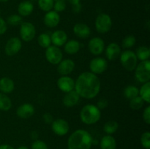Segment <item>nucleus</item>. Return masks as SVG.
I'll return each instance as SVG.
<instances>
[{
  "instance_id": "ea45409f",
  "label": "nucleus",
  "mask_w": 150,
  "mask_h": 149,
  "mask_svg": "<svg viewBox=\"0 0 150 149\" xmlns=\"http://www.w3.org/2000/svg\"><path fill=\"white\" fill-rule=\"evenodd\" d=\"M7 29V25L5 20L0 17V35L4 34Z\"/></svg>"
},
{
  "instance_id": "cd10ccee",
  "label": "nucleus",
  "mask_w": 150,
  "mask_h": 149,
  "mask_svg": "<svg viewBox=\"0 0 150 149\" xmlns=\"http://www.w3.org/2000/svg\"><path fill=\"white\" fill-rule=\"evenodd\" d=\"M118 128V123L116 121H113V120L107 121L103 126L104 131H105L107 134H109V135L114 134V133L117 131Z\"/></svg>"
},
{
  "instance_id": "0eeeda50",
  "label": "nucleus",
  "mask_w": 150,
  "mask_h": 149,
  "mask_svg": "<svg viewBox=\"0 0 150 149\" xmlns=\"http://www.w3.org/2000/svg\"><path fill=\"white\" fill-rule=\"evenodd\" d=\"M45 58L48 62L56 65L62 60L63 53L59 47L55 45H50L45 51Z\"/></svg>"
},
{
  "instance_id": "412c9836",
  "label": "nucleus",
  "mask_w": 150,
  "mask_h": 149,
  "mask_svg": "<svg viewBox=\"0 0 150 149\" xmlns=\"http://www.w3.org/2000/svg\"><path fill=\"white\" fill-rule=\"evenodd\" d=\"M34 10L33 3L31 1H21L18 7V12L19 15L22 17H26L32 14Z\"/></svg>"
},
{
  "instance_id": "39448f33",
  "label": "nucleus",
  "mask_w": 150,
  "mask_h": 149,
  "mask_svg": "<svg viewBox=\"0 0 150 149\" xmlns=\"http://www.w3.org/2000/svg\"><path fill=\"white\" fill-rule=\"evenodd\" d=\"M135 75L140 83H144L150 80V61H142L135 69Z\"/></svg>"
},
{
  "instance_id": "6e6552de",
  "label": "nucleus",
  "mask_w": 150,
  "mask_h": 149,
  "mask_svg": "<svg viewBox=\"0 0 150 149\" xmlns=\"http://www.w3.org/2000/svg\"><path fill=\"white\" fill-rule=\"evenodd\" d=\"M36 34L35 26L29 22H22L20 27V36L25 42H30L35 38Z\"/></svg>"
},
{
  "instance_id": "5701e85b",
  "label": "nucleus",
  "mask_w": 150,
  "mask_h": 149,
  "mask_svg": "<svg viewBox=\"0 0 150 149\" xmlns=\"http://www.w3.org/2000/svg\"><path fill=\"white\" fill-rule=\"evenodd\" d=\"M100 146V149H116L117 142L113 136L107 134L102 137Z\"/></svg>"
},
{
  "instance_id": "ddd939ff",
  "label": "nucleus",
  "mask_w": 150,
  "mask_h": 149,
  "mask_svg": "<svg viewBox=\"0 0 150 149\" xmlns=\"http://www.w3.org/2000/svg\"><path fill=\"white\" fill-rule=\"evenodd\" d=\"M57 86L63 92L70 91L74 90L75 81L72 77L67 75H62L57 80Z\"/></svg>"
},
{
  "instance_id": "f257e3e1",
  "label": "nucleus",
  "mask_w": 150,
  "mask_h": 149,
  "mask_svg": "<svg viewBox=\"0 0 150 149\" xmlns=\"http://www.w3.org/2000/svg\"><path fill=\"white\" fill-rule=\"evenodd\" d=\"M100 81L98 76L91 72L81 73L75 81V91L84 99L96 97L100 91Z\"/></svg>"
},
{
  "instance_id": "dca6fc26",
  "label": "nucleus",
  "mask_w": 150,
  "mask_h": 149,
  "mask_svg": "<svg viewBox=\"0 0 150 149\" xmlns=\"http://www.w3.org/2000/svg\"><path fill=\"white\" fill-rule=\"evenodd\" d=\"M75 69V63L72 59L62 60L58 64L57 71L62 75L70 74Z\"/></svg>"
},
{
  "instance_id": "1a4fd4ad",
  "label": "nucleus",
  "mask_w": 150,
  "mask_h": 149,
  "mask_svg": "<svg viewBox=\"0 0 150 149\" xmlns=\"http://www.w3.org/2000/svg\"><path fill=\"white\" fill-rule=\"evenodd\" d=\"M108 68V62L106 60L101 57H97L91 60L89 63V70L91 72L95 74L103 73Z\"/></svg>"
},
{
  "instance_id": "f03ea898",
  "label": "nucleus",
  "mask_w": 150,
  "mask_h": 149,
  "mask_svg": "<svg viewBox=\"0 0 150 149\" xmlns=\"http://www.w3.org/2000/svg\"><path fill=\"white\" fill-rule=\"evenodd\" d=\"M92 145V135L84 129L76 130L67 140L68 149H90Z\"/></svg>"
},
{
  "instance_id": "de8ad7c7",
  "label": "nucleus",
  "mask_w": 150,
  "mask_h": 149,
  "mask_svg": "<svg viewBox=\"0 0 150 149\" xmlns=\"http://www.w3.org/2000/svg\"><path fill=\"white\" fill-rule=\"evenodd\" d=\"M8 1V0H0V1H1V2H6V1Z\"/></svg>"
},
{
  "instance_id": "20e7f679",
  "label": "nucleus",
  "mask_w": 150,
  "mask_h": 149,
  "mask_svg": "<svg viewBox=\"0 0 150 149\" xmlns=\"http://www.w3.org/2000/svg\"><path fill=\"white\" fill-rule=\"evenodd\" d=\"M120 62L122 67L127 71H133L138 64V58L136 53L130 50L121 53L120 56Z\"/></svg>"
},
{
  "instance_id": "e433bc0d",
  "label": "nucleus",
  "mask_w": 150,
  "mask_h": 149,
  "mask_svg": "<svg viewBox=\"0 0 150 149\" xmlns=\"http://www.w3.org/2000/svg\"><path fill=\"white\" fill-rule=\"evenodd\" d=\"M32 149H48L46 143L40 140H36L32 143Z\"/></svg>"
},
{
  "instance_id": "a211bd4d",
  "label": "nucleus",
  "mask_w": 150,
  "mask_h": 149,
  "mask_svg": "<svg viewBox=\"0 0 150 149\" xmlns=\"http://www.w3.org/2000/svg\"><path fill=\"white\" fill-rule=\"evenodd\" d=\"M80 99V96L78 94L77 92L74 90L67 92L64 96L62 102L64 105L67 108H72L78 104Z\"/></svg>"
},
{
  "instance_id": "c03bdc74",
  "label": "nucleus",
  "mask_w": 150,
  "mask_h": 149,
  "mask_svg": "<svg viewBox=\"0 0 150 149\" xmlns=\"http://www.w3.org/2000/svg\"><path fill=\"white\" fill-rule=\"evenodd\" d=\"M38 134L37 131H32V133H31V138L32 139V140H38Z\"/></svg>"
},
{
  "instance_id": "423d86ee",
  "label": "nucleus",
  "mask_w": 150,
  "mask_h": 149,
  "mask_svg": "<svg viewBox=\"0 0 150 149\" xmlns=\"http://www.w3.org/2000/svg\"><path fill=\"white\" fill-rule=\"evenodd\" d=\"M95 29L100 34H105L109 32L112 26V20L108 14L101 13L95 19Z\"/></svg>"
},
{
  "instance_id": "f8f14e48",
  "label": "nucleus",
  "mask_w": 150,
  "mask_h": 149,
  "mask_svg": "<svg viewBox=\"0 0 150 149\" xmlns=\"http://www.w3.org/2000/svg\"><path fill=\"white\" fill-rule=\"evenodd\" d=\"M88 48L89 52L95 56L102 53L105 48V42L100 37H93L88 43Z\"/></svg>"
},
{
  "instance_id": "473e14b6",
  "label": "nucleus",
  "mask_w": 150,
  "mask_h": 149,
  "mask_svg": "<svg viewBox=\"0 0 150 149\" xmlns=\"http://www.w3.org/2000/svg\"><path fill=\"white\" fill-rule=\"evenodd\" d=\"M136 39L133 35H127L123 39L122 47L124 48H130L135 45Z\"/></svg>"
},
{
  "instance_id": "9d476101",
  "label": "nucleus",
  "mask_w": 150,
  "mask_h": 149,
  "mask_svg": "<svg viewBox=\"0 0 150 149\" xmlns=\"http://www.w3.org/2000/svg\"><path fill=\"white\" fill-rule=\"evenodd\" d=\"M51 128L53 131L58 136H64L68 133L70 127L67 121L62 118H58L51 123Z\"/></svg>"
},
{
  "instance_id": "79ce46f5",
  "label": "nucleus",
  "mask_w": 150,
  "mask_h": 149,
  "mask_svg": "<svg viewBox=\"0 0 150 149\" xmlns=\"http://www.w3.org/2000/svg\"><path fill=\"white\" fill-rule=\"evenodd\" d=\"M72 7H73V11L76 13H80L81 10V8H82V6H81V4L80 2L77 3V4H73V5H72Z\"/></svg>"
},
{
  "instance_id": "7ed1b4c3",
  "label": "nucleus",
  "mask_w": 150,
  "mask_h": 149,
  "mask_svg": "<svg viewBox=\"0 0 150 149\" xmlns=\"http://www.w3.org/2000/svg\"><path fill=\"white\" fill-rule=\"evenodd\" d=\"M101 117L100 110L96 105H86L82 108L80 112V118L82 122L87 125L96 124Z\"/></svg>"
},
{
  "instance_id": "b1692460",
  "label": "nucleus",
  "mask_w": 150,
  "mask_h": 149,
  "mask_svg": "<svg viewBox=\"0 0 150 149\" xmlns=\"http://www.w3.org/2000/svg\"><path fill=\"white\" fill-rule=\"evenodd\" d=\"M64 45V51L70 55L77 53L81 49L80 42L75 39H70V40L67 41Z\"/></svg>"
},
{
  "instance_id": "49530a36",
  "label": "nucleus",
  "mask_w": 150,
  "mask_h": 149,
  "mask_svg": "<svg viewBox=\"0 0 150 149\" xmlns=\"http://www.w3.org/2000/svg\"><path fill=\"white\" fill-rule=\"evenodd\" d=\"M18 149H29V148H28L27 147H26V146H20Z\"/></svg>"
},
{
  "instance_id": "aec40b11",
  "label": "nucleus",
  "mask_w": 150,
  "mask_h": 149,
  "mask_svg": "<svg viewBox=\"0 0 150 149\" xmlns=\"http://www.w3.org/2000/svg\"><path fill=\"white\" fill-rule=\"evenodd\" d=\"M73 32L79 38L86 39L90 36V28L86 24L83 23H76L73 27Z\"/></svg>"
},
{
  "instance_id": "6ab92c4d",
  "label": "nucleus",
  "mask_w": 150,
  "mask_h": 149,
  "mask_svg": "<svg viewBox=\"0 0 150 149\" xmlns=\"http://www.w3.org/2000/svg\"><path fill=\"white\" fill-rule=\"evenodd\" d=\"M51 40L55 46L61 47L67 41V35L64 31L57 30L51 34Z\"/></svg>"
},
{
  "instance_id": "7c9ffc66",
  "label": "nucleus",
  "mask_w": 150,
  "mask_h": 149,
  "mask_svg": "<svg viewBox=\"0 0 150 149\" xmlns=\"http://www.w3.org/2000/svg\"><path fill=\"white\" fill-rule=\"evenodd\" d=\"M144 103V101L139 96L130 99V107L132 110H140L143 107Z\"/></svg>"
},
{
  "instance_id": "c9c22d12",
  "label": "nucleus",
  "mask_w": 150,
  "mask_h": 149,
  "mask_svg": "<svg viewBox=\"0 0 150 149\" xmlns=\"http://www.w3.org/2000/svg\"><path fill=\"white\" fill-rule=\"evenodd\" d=\"M54 11L57 13H60V12L64 11L66 9V2L65 1H55L54 3Z\"/></svg>"
},
{
  "instance_id": "58836bf2",
  "label": "nucleus",
  "mask_w": 150,
  "mask_h": 149,
  "mask_svg": "<svg viewBox=\"0 0 150 149\" xmlns=\"http://www.w3.org/2000/svg\"><path fill=\"white\" fill-rule=\"evenodd\" d=\"M108 100H107L106 99H105V98H102V99L98 100L96 106L98 107L100 110H102V109H105V108L108 106Z\"/></svg>"
},
{
  "instance_id": "4468645a",
  "label": "nucleus",
  "mask_w": 150,
  "mask_h": 149,
  "mask_svg": "<svg viewBox=\"0 0 150 149\" xmlns=\"http://www.w3.org/2000/svg\"><path fill=\"white\" fill-rule=\"evenodd\" d=\"M60 21V16L58 13L54 10L47 12L43 18L44 24L49 28H54L58 26Z\"/></svg>"
},
{
  "instance_id": "4be33fe9",
  "label": "nucleus",
  "mask_w": 150,
  "mask_h": 149,
  "mask_svg": "<svg viewBox=\"0 0 150 149\" xmlns=\"http://www.w3.org/2000/svg\"><path fill=\"white\" fill-rule=\"evenodd\" d=\"M15 89V83L11 78L4 77L0 79V91L1 93H10Z\"/></svg>"
},
{
  "instance_id": "a18cd8bd",
  "label": "nucleus",
  "mask_w": 150,
  "mask_h": 149,
  "mask_svg": "<svg viewBox=\"0 0 150 149\" xmlns=\"http://www.w3.org/2000/svg\"><path fill=\"white\" fill-rule=\"evenodd\" d=\"M68 1L73 5V4H77V3L80 2V0H68Z\"/></svg>"
},
{
  "instance_id": "f704fd0d",
  "label": "nucleus",
  "mask_w": 150,
  "mask_h": 149,
  "mask_svg": "<svg viewBox=\"0 0 150 149\" xmlns=\"http://www.w3.org/2000/svg\"><path fill=\"white\" fill-rule=\"evenodd\" d=\"M141 143L145 149L150 148V133L149 131H145L141 137Z\"/></svg>"
},
{
  "instance_id": "c756f323",
  "label": "nucleus",
  "mask_w": 150,
  "mask_h": 149,
  "mask_svg": "<svg viewBox=\"0 0 150 149\" xmlns=\"http://www.w3.org/2000/svg\"><path fill=\"white\" fill-rule=\"evenodd\" d=\"M38 44L40 47L43 48H47L51 45V36L48 35V34L42 33L39 35L38 38Z\"/></svg>"
},
{
  "instance_id": "4c0bfd02",
  "label": "nucleus",
  "mask_w": 150,
  "mask_h": 149,
  "mask_svg": "<svg viewBox=\"0 0 150 149\" xmlns=\"http://www.w3.org/2000/svg\"><path fill=\"white\" fill-rule=\"evenodd\" d=\"M143 119L144 121L146 124H150V107L147 106L145 108L144 111L143 112Z\"/></svg>"
},
{
  "instance_id": "2f4dec72",
  "label": "nucleus",
  "mask_w": 150,
  "mask_h": 149,
  "mask_svg": "<svg viewBox=\"0 0 150 149\" xmlns=\"http://www.w3.org/2000/svg\"><path fill=\"white\" fill-rule=\"evenodd\" d=\"M54 0H38V6L44 12L51 10L54 7Z\"/></svg>"
},
{
  "instance_id": "2eb2a0df",
  "label": "nucleus",
  "mask_w": 150,
  "mask_h": 149,
  "mask_svg": "<svg viewBox=\"0 0 150 149\" xmlns=\"http://www.w3.org/2000/svg\"><path fill=\"white\" fill-rule=\"evenodd\" d=\"M16 114L18 116L23 119L29 118L35 114V108L30 103H24L17 108Z\"/></svg>"
},
{
  "instance_id": "bb28decb",
  "label": "nucleus",
  "mask_w": 150,
  "mask_h": 149,
  "mask_svg": "<svg viewBox=\"0 0 150 149\" xmlns=\"http://www.w3.org/2000/svg\"><path fill=\"white\" fill-rule=\"evenodd\" d=\"M12 108V101L6 93L0 92V110L8 111Z\"/></svg>"
},
{
  "instance_id": "72a5a7b5",
  "label": "nucleus",
  "mask_w": 150,
  "mask_h": 149,
  "mask_svg": "<svg viewBox=\"0 0 150 149\" xmlns=\"http://www.w3.org/2000/svg\"><path fill=\"white\" fill-rule=\"evenodd\" d=\"M22 20L23 19L21 16L19 15L13 14L7 18V23L11 26H18L19 24H21Z\"/></svg>"
},
{
  "instance_id": "a19ab883",
  "label": "nucleus",
  "mask_w": 150,
  "mask_h": 149,
  "mask_svg": "<svg viewBox=\"0 0 150 149\" xmlns=\"http://www.w3.org/2000/svg\"><path fill=\"white\" fill-rule=\"evenodd\" d=\"M42 118H43L44 122L46 123V124H51L54 121V118H53V116L50 113H45L42 116Z\"/></svg>"
},
{
  "instance_id": "09e8293b",
  "label": "nucleus",
  "mask_w": 150,
  "mask_h": 149,
  "mask_svg": "<svg viewBox=\"0 0 150 149\" xmlns=\"http://www.w3.org/2000/svg\"><path fill=\"white\" fill-rule=\"evenodd\" d=\"M54 1H65V0H54Z\"/></svg>"
},
{
  "instance_id": "c85d7f7f",
  "label": "nucleus",
  "mask_w": 150,
  "mask_h": 149,
  "mask_svg": "<svg viewBox=\"0 0 150 149\" xmlns=\"http://www.w3.org/2000/svg\"><path fill=\"white\" fill-rule=\"evenodd\" d=\"M139 89L135 86H132V85L127 86L124 90L125 97L127 98V99H133V98L139 96Z\"/></svg>"
},
{
  "instance_id": "37998d69",
  "label": "nucleus",
  "mask_w": 150,
  "mask_h": 149,
  "mask_svg": "<svg viewBox=\"0 0 150 149\" xmlns=\"http://www.w3.org/2000/svg\"><path fill=\"white\" fill-rule=\"evenodd\" d=\"M0 149H14L13 147L7 144H2L0 145Z\"/></svg>"
},
{
  "instance_id": "a878e982",
  "label": "nucleus",
  "mask_w": 150,
  "mask_h": 149,
  "mask_svg": "<svg viewBox=\"0 0 150 149\" xmlns=\"http://www.w3.org/2000/svg\"><path fill=\"white\" fill-rule=\"evenodd\" d=\"M136 56L138 59L141 61L149 60L150 56V49L146 46H140L136 49Z\"/></svg>"
},
{
  "instance_id": "393cba45",
  "label": "nucleus",
  "mask_w": 150,
  "mask_h": 149,
  "mask_svg": "<svg viewBox=\"0 0 150 149\" xmlns=\"http://www.w3.org/2000/svg\"><path fill=\"white\" fill-rule=\"evenodd\" d=\"M139 96L144 101V102H150V82L144 83L139 89Z\"/></svg>"
},
{
  "instance_id": "f3484780",
  "label": "nucleus",
  "mask_w": 150,
  "mask_h": 149,
  "mask_svg": "<svg viewBox=\"0 0 150 149\" xmlns=\"http://www.w3.org/2000/svg\"><path fill=\"white\" fill-rule=\"evenodd\" d=\"M121 54L120 46L116 42H111L107 46L105 49V56L110 61L117 59Z\"/></svg>"
},
{
  "instance_id": "9b49d317",
  "label": "nucleus",
  "mask_w": 150,
  "mask_h": 149,
  "mask_svg": "<svg viewBox=\"0 0 150 149\" xmlns=\"http://www.w3.org/2000/svg\"><path fill=\"white\" fill-rule=\"evenodd\" d=\"M21 47V40L18 37H12L6 43L4 51L7 56H13L20 51Z\"/></svg>"
}]
</instances>
